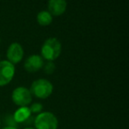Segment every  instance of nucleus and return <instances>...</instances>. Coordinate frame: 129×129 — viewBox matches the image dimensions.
I'll use <instances>...</instances> for the list:
<instances>
[{
	"label": "nucleus",
	"mask_w": 129,
	"mask_h": 129,
	"mask_svg": "<svg viewBox=\"0 0 129 129\" xmlns=\"http://www.w3.org/2000/svg\"><path fill=\"white\" fill-rule=\"evenodd\" d=\"M23 129H35V128H34V126H27V127H25V128H23Z\"/></svg>",
	"instance_id": "nucleus-14"
},
{
	"label": "nucleus",
	"mask_w": 129,
	"mask_h": 129,
	"mask_svg": "<svg viewBox=\"0 0 129 129\" xmlns=\"http://www.w3.org/2000/svg\"><path fill=\"white\" fill-rule=\"evenodd\" d=\"M24 48L19 42H12L6 50V60L13 65L19 64L24 58Z\"/></svg>",
	"instance_id": "nucleus-6"
},
{
	"label": "nucleus",
	"mask_w": 129,
	"mask_h": 129,
	"mask_svg": "<svg viewBox=\"0 0 129 129\" xmlns=\"http://www.w3.org/2000/svg\"><path fill=\"white\" fill-rule=\"evenodd\" d=\"M12 103L18 107L29 106L33 102V96L29 89L25 86H18L13 89L11 95Z\"/></svg>",
	"instance_id": "nucleus-4"
},
{
	"label": "nucleus",
	"mask_w": 129,
	"mask_h": 129,
	"mask_svg": "<svg viewBox=\"0 0 129 129\" xmlns=\"http://www.w3.org/2000/svg\"><path fill=\"white\" fill-rule=\"evenodd\" d=\"M62 52V44L56 37H50L44 41L41 47V54L46 61H54L60 56Z\"/></svg>",
	"instance_id": "nucleus-1"
},
{
	"label": "nucleus",
	"mask_w": 129,
	"mask_h": 129,
	"mask_svg": "<svg viewBox=\"0 0 129 129\" xmlns=\"http://www.w3.org/2000/svg\"><path fill=\"white\" fill-rule=\"evenodd\" d=\"M14 121L17 125L19 124H27L28 120L32 118V113L29 110L28 106H22L18 107L14 111L12 114Z\"/></svg>",
	"instance_id": "nucleus-9"
},
{
	"label": "nucleus",
	"mask_w": 129,
	"mask_h": 129,
	"mask_svg": "<svg viewBox=\"0 0 129 129\" xmlns=\"http://www.w3.org/2000/svg\"><path fill=\"white\" fill-rule=\"evenodd\" d=\"M29 110L32 114H39L40 112H43V105L40 102H32L29 105Z\"/></svg>",
	"instance_id": "nucleus-12"
},
{
	"label": "nucleus",
	"mask_w": 129,
	"mask_h": 129,
	"mask_svg": "<svg viewBox=\"0 0 129 129\" xmlns=\"http://www.w3.org/2000/svg\"><path fill=\"white\" fill-rule=\"evenodd\" d=\"M0 41H1V38H0Z\"/></svg>",
	"instance_id": "nucleus-16"
},
{
	"label": "nucleus",
	"mask_w": 129,
	"mask_h": 129,
	"mask_svg": "<svg viewBox=\"0 0 129 129\" xmlns=\"http://www.w3.org/2000/svg\"><path fill=\"white\" fill-rule=\"evenodd\" d=\"M36 21L41 26H48L53 21V16L47 10L40 11L36 15Z\"/></svg>",
	"instance_id": "nucleus-10"
},
{
	"label": "nucleus",
	"mask_w": 129,
	"mask_h": 129,
	"mask_svg": "<svg viewBox=\"0 0 129 129\" xmlns=\"http://www.w3.org/2000/svg\"><path fill=\"white\" fill-rule=\"evenodd\" d=\"M33 124L35 129H58L59 119L53 112L43 111L34 118Z\"/></svg>",
	"instance_id": "nucleus-3"
},
{
	"label": "nucleus",
	"mask_w": 129,
	"mask_h": 129,
	"mask_svg": "<svg viewBox=\"0 0 129 129\" xmlns=\"http://www.w3.org/2000/svg\"><path fill=\"white\" fill-rule=\"evenodd\" d=\"M16 73L15 65L7 60L0 61V87L8 85L14 78Z\"/></svg>",
	"instance_id": "nucleus-5"
},
{
	"label": "nucleus",
	"mask_w": 129,
	"mask_h": 129,
	"mask_svg": "<svg viewBox=\"0 0 129 129\" xmlns=\"http://www.w3.org/2000/svg\"><path fill=\"white\" fill-rule=\"evenodd\" d=\"M29 90L33 98L37 99H47L53 93L54 86L50 80L38 78L31 83Z\"/></svg>",
	"instance_id": "nucleus-2"
},
{
	"label": "nucleus",
	"mask_w": 129,
	"mask_h": 129,
	"mask_svg": "<svg viewBox=\"0 0 129 129\" xmlns=\"http://www.w3.org/2000/svg\"><path fill=\"white\" fill-rule=\"evenodd\" d=\"M0 129H18L16 126H5L4 127L0 128Z\"/></svg>",
	"instance_id": "nucleus-13"
},
{
	"label": "nucleus",
	"mask_w": 129,
	"mask_h": 129,
	"mask_svg": "<svg viewBox=\"0 0 129 129\" xmlns=\"http://www.w3.org/2000/svg\"><path fill=\"white\" fill-rule=\"evenodd\" d=\"M0 61H1V60H0Z\"/></svg>",
	"instance_id": "nucleus-17"
},
{
	"label": "nucleus",
	"mask_w": 129,
	"mask_h": 129,
	"mask_svg": "<svg viewBox=\"0 0 129 129\" xmlns=\"http://www.w3.org/2000/svg\"><path fill=\"white\" fill-rule=\"evenodd\" d=\"M66 0H48V12L52 16L59 17L66 12Z\"/></svg>",
	"instance_id": "nucleus-8"
},
{
	"label": "nucleus",
	"mask_w": 129,
	"mask_h": 129,
	"mask_svg": "<svg viewBox=\"0 0 129 129\" xmlns=\"http://www.w3.org/2000/svg\"><path fill=\"white\" fill-rule=\"evenodd\" d=\"M1 125H2V121H1V119H0V128H1Z\"/></svg>",
	"instance_id": "nucleus-15"
},
{
	"label": "nucleus",
	"mask_w": 129,
	"mask_h": 129,
	"mask_svg": "<svg viewBox=\"0 0 129 129\" xmlns=\"http://www.w3.org/2000/svg\"><path fill=\"white\" fill-rule=\"evenodd\" d=\"M42 70L47 75H51L56 70V64L54 63V61H46L43 64V67Z\"/></svg>",
	"instance_id": "nucleus-11"
},
{
	"label": "nucleus",
	"mask_w": 129,
	"mask_h": 129,
	"mask_svg": "<svg viewBox=\"0 0 129 129\" xmlns=\"http://www.w3.org/2000/svg\"><path fill=\"white\" fill-rule=\"evenodd\" d=\"M44 64V60L40 54H31L24 61V70L28 73H35L43 69Z\"/></svg>",
	"instance_id": "nucleus-7"
}]
</instances>
